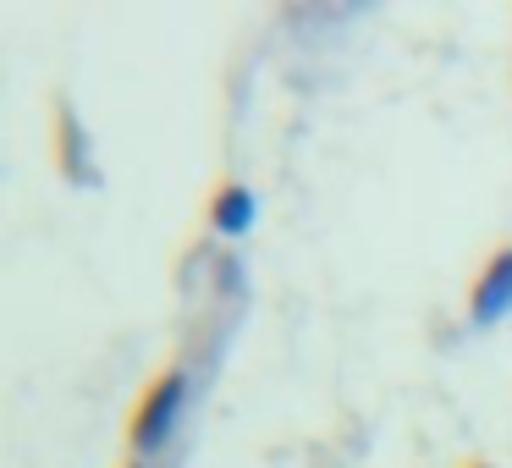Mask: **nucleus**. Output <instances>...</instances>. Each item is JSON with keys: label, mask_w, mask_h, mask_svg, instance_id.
Instances as JSON below:
<instances>
[{"label": "nucleus", "mask_w": 512, "mask_h": 468, "mask_svg": "<svg viewBox=\"0 0 512 468\" xmlns=\"http://www.w3.org/2000/svg\"><path fill=\"white\" fill-rule=\"evenodd\" d=\"M463 468H496V463H485V457H468V463Z\"/></svg>", "instance_id": "obj_5"}, {"label": "nucleus", "mask_w": 512, "mask_h": 468, "mask_svg": "<svg viewBox=\"0 0 512 468\" xmlns=\"http://www.w3.org/2000/svg\"><path fill=\"white\" fill-rule=\"evenodd\" d=\"M254 221H259V199H254V188H248V182H237V177H226L221 188L210 193L204 226H210L215 237H243Z\"/></svg>", "instance_id": "obj_4"}, {"label": "nucleus", "mask_w": 512, "mask_h": 468, "mask_svg": "<svg viewBox=\"0 0 512 468\" xmlns=\"http://www.w3.org/2000/svg\"><path fill=\"white\" fill-rule=\"evenodd\" d=\"M122 468H149V463H144V457H127V463H122Z\"/></svg>", "instance_id": "obj_6"}, {"label": "nucleus", "mask_w": 512, "mask_h": 468, "mask_svg": "<svg viewBox=\"0 0 512 468\" xmlns=\"http://www.w3.org/2000/svg\"><path fill=\"white\" fill-rule=\"evenodd\" d=\"M512 314V243H496L485 254V265L474 270L468 287V320L474 325H496Z\"/></svg>", "instance_id": "obj_2"}, {"label": "nucleus", "mask_w": 512, "mask_h": 468, "mask_svg": "<svg viewBox=\"0 0 512 468\" xmlns=\"http://www.w3.org/2000/svg\"><path fill=\"white\" fill-rule=\"evenodd\" d=\"M56 166H61V177H67L72 188H89V182H94L89 133H83V122H78V111H72L67 94L56 100Z\"/></svg>", "instance_id": "obj_3"}, {"label": "nucleus", "mask_w": 512, "mask_h": 468, "mask_svg": "<svg viewBox=\"0 0 512 468\" xmlns=\"http://www.w3.org/2000/svg\"><path fill=\"white\" fill-rule=\"evenodd\" d=\"M182 402H188V369H182V364H166L144 391H138L133 413H127V446H133V457L160 452V441L171 435Z\"/></svg>", "instance_id": "obj_1"}]
</instances>
